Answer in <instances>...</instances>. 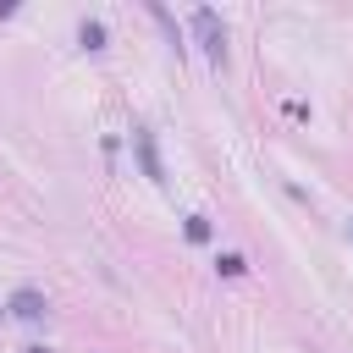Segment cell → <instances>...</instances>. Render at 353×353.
<instances>
[{"label":"cell","mask_w":353,"mask_h":353,"mask_svg":"<svg viewBox=\"0 0 353 353\" xmlns=\"http://www.w3.org/2000/svg\"><path fill=\"white\" fill-rule=\"evenodd\" d=\"M132 149H138V165H143V176L165 188V165H160V149H154V138H149V127H132Z\"/></svg>","instance_id":"cell-2"},{"label":"cell","mask_w":353,"mask_h":353,"mask_svg":"<svg viewBox=\"0 0 353 353\" xmlns=\"http://www.w3.org/2000/svg\"><path fill=\"white\" fill-rule=\"evenodd\" d=\"M17 320H44L50 314V303H44V292L39 287H22V292H11V303H6Z\"/></svg>","instance_id":"cell-3"},{"label":"cell","mask_w":353,"mask_h":353,"mask_svg":"<svg viewBox=\"0 0 353 353\" xmlns=\"http://www.w3.org/2000/svg\"><path fill=\"white\" fill-rule=\"evenodd\" d=\"M182 232H188L193 243H204V237H210V221H204V215H188V221H182Z\"/></svg>","instance_id":"cell-6"},{"label":"cell","mask_w":353,"mask_h":353,"mask_svg":"<svg viewBox=\"0 0 353 353\" xmlns=\"http://www.w3.org/2000/svg\"><path fill=\"white\" fill-rule=\"evenodd\" d=\"M215 270H221V276H243L248 259H243V254H215Z\"/></svg>","instance_id":"cell-5"},{"label":"cell","mask_w":353,"mask_h":353,"mask_svg":"<svg viewBox=\"0 0 353 353\" xmlns=\"http://www.w3.org/2000/svg\"><path fill=\"white\" fill-rule=\"evenodd\" d=\"M28 353H50V347H28Z\"/></svg>","instance_id":"cell-7"},{"label":"cell","mask_w":353,"mask_h":353,"mask_svg":"<svg viewBox=\"0 0 353 353\" xmlns=\"http://www.w3.org/2000/svg\"><path fill=\"white\" fill-rule=\"evenodd\" d=\"M77 39H83L88 50H105V22H94V17H83V28H77Z\"/></svg>","instance_id":"cell-4"},{"label":"cell","mask_w":353,"mask_h":353,"mask_svg":"<svg viewBox=\"0 0 353 353\" xmlns=\"http://www.w3.org/2000/svg\"><path fill=\"white\" fill-rule=\"evenodd\" d=\"M193 33H199L204 55H210V61L221 66V61H226V22H221V17L210 11V6H199V11H193Z\"/></svg>","instance_id":"cell-1"}]
</instances>
